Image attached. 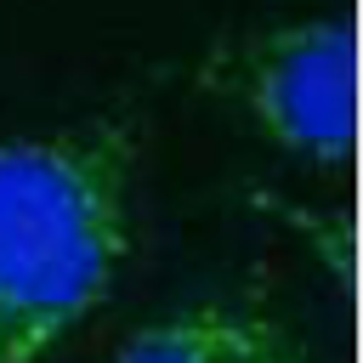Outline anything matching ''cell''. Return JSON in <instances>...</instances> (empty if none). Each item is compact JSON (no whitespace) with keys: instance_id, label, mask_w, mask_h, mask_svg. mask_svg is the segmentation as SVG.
Masks as SVG:
<instances>
[{"instance_id":"6da1fadb","label":"cell","mask_w":363,"mask_h":363,"mask_svg":"<svg viewBox=\"0 0 363 363\" xmlns=\"http://www.w3.org/2000/svg\"><path fill=\"white\" fill-rule=\"evenodd\" d=\"M130 130L74 125L0 142V363H40L130 255Z\"/></svg>"},{"instance_id":"7a4b0ae2","label":"cell","mask_w":363,"mask_h":363,"mask_svg":"<svg viewBox=\"0 0 363 363\" xmlns=\"http://www.w3.org/2000/svg\"><path fill=\"white\" fill-rule=\"evenodd\" d=\"M227 91L267 142L306 164H346L357 147V34L346 17H306L244 40Z\"/></svg>"},{"instance_id":"3957f363","label":"cell","mask_w":363,"mask_h":363,"mask_svg":"<svg viewBox=\"0 0 363 363\" xmlns=\"http://www.w3.org/2000/svg\"><path fill=\"white\" fill-rule=\"evenodd\" d=\"M108 363H306V352L267 306L193 301L130 329Z\"/></svg>"}]
</instances>
